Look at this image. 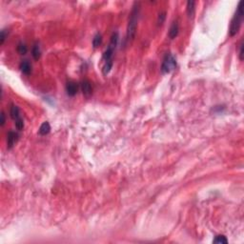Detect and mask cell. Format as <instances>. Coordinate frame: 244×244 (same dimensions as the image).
I'll use <instances>...</instances> for the list:
<instances>
[{
	"label": "cell",
	"mask_w": 244,
	"mask_h": 244,
	"mask_svg": "<svg viewBox=\"0 0 244 244\" xmlns=\"http://www.w3.org/2000/svg\"><path fill=\"white\" fill-rule=\"evenodd\" d=\"M4 124H5V115H4V113H1V120H0V125L4 126Z\"/></svg>",
	"instance_id": "21"
},
{
	"label": "cell",
	"mask_w": 244,
	"mask_h": 244,
	"mask_svg": "<svg viewBox=\"0 0 244 244\" xmlns=\"http://www.w3.org/2000/svg\"><path fill=\"white\" fill-rule=\"evenodd\" d=\"M139 3L136 2L133 7V11L130 15V19L127 28V40H132L136 35V31L137 28V22L139 17Z\"/></svg>",
	"instance_id": "1"
},
{
	"label": "cell",
	"mask_w": 244,
	"mask_h": 244,
	"mask_svg": "<svg viewBox=\"0 0 244 244\" xmlns=\"http://www.w3.org/2000/svg\"><path fill=\"white\" fill-rule=\"evenodd\" d=\"M19 68L21 70V72L23 74H25V75H29L31 73V63L28 60L22 61L20 63V67Z\"/></svg>",
	"instance_id": "8"
},
{
	"label": "cell",
	"mask_w": 244,
	"mask_h": 244,
	"mask_svg": "<svg viewBox=\"0 0 244 244\" xmlns=\"http://www.w3.org/2000/svg\"><path fill=\"white\" fill-rule=\"evenodd\" d=\"M78 89H79V86H78L76 82H74V81H69L66 85V91L70 97L75 96L78 92Z\"/></svg>",
	"instance_id": "4"
},
{
	"label": "cell",
	"mask_w": 244,
	"mask_h": 244,
	"mask_svg": "<svg viewBox=\"0 0 244 244\" xmlns=\"http://www.w3.org/2000/svg\"><path fill=\"white\" fill-rule=\"evenodd\" d=\"M243 48H244V45H243V41H242L240 44V50H239V59L240 60H243Z\"/></svg>",
	"instance_id": "20"
},
{
	"label": "cell",
	"mask_w": 244,
	"mask_h": 244,
	"mask_svg": "<svg viewBox=\"0 0 244 244\" xmlns=\"http://www.w3.org/2000/svg\"><path fill=\"white\" fill-rule=\"evenodd\" d=\"M178 31H179V26H178V23L177 21H175L173 22V24L170 28V31H169V37L171 39H174L178 35Z\"/></svg>",
	"instance_id": "7"
},
{
	"label": "cell",
	"mask_w": 244,
	"mask_h": 244,
	"mask_svg": "<svg viewBox=\"0 0 244 244\" xmlns=\"http://www.w3.org/2000/svg\"><path fill=\"white\" fill-rule=\"evenodd\" d=\"M40 48H39V46L38 45H35L34 46V48H33V51H31V54H33V57L37 60L39 57H40Z\"/></svg>",
	"instance_id": "14"
},
{
	"label": "cell",
	"mask_w": 244,
	"mask_h": 244,
	"mask_svg": "<svg viewBox=\"0 0 244 244\" xmlns=\"http://www.w3.org/2000/svg\"><path fill=\"white\" fill-rule=\"evenodd\" d=\"M243 14H244V13H243V1H240L239 6H238L237 12H235L234 17L231 21V26H230V35L231 36H234L239 33V28H240L241 23H242Z\"/></svg>",
	"instance_id": "2"
},
{
	"label": "cell",
	"mask_w": 244,
	"mask_h": 244,
	"mask_svg": "<svg viewBox=\"0 0 244 244\" xmlns=\"http://www.w3.org/2000/svg\"><path fill=\"white\" fill-rule=\"evenodd\" d=\"M214 242L215 243H227L228 240L224 235H217V237H216V239H214Z\"/></svg>",
	"instance_id": "17"
},
{
	"label": "cell",
	"mask_w": 244,
	"mask_h": 244,
	"mask_svg": "<svg viewBox=\"0 0 244 244\" xmlns=\"http://www.w3.org/2000/svg\"><path fill=\"white\" fill-rule=\"evenodd\" d=\"M6 36H7L6 31H5V30H2V31H1V36H0V44H1V45L4 44V41H5V39H6Z\"/></svg>",
	"instance_id": "19"
},
{
	"label": "cell",
	"mask_w": 244,
	"mask_h": 244,
	"mask_svg": "<svg viewBox=\"0 0 244 244\" xmlns=\"http://www.w3.org/2000/svg\"><path fill=\"white\" fill-rule=\"evenodd\" d=\"M165 18H166V13H165L164 12L163 13H160L159 15H158V19H157V24H158V25H162L164 20H165Z\"/></svg>",
	"instance_id": "18"
},
{
	"label": "cell",
	"mask_w": 244,
	"mask_h": 244,
	"mask_svg": "<svg viewBox=\"0 0 244 244\" xmlns=\"http://www.w3.org/2000/svg\"><path fill=\"white\" fill-rule=\"evenodd\" d=\"M102 43V36L100 34H97L94 35L93 39V48H97V47H99Z\"/></svg>",
	"instance_id": "13"
},
{
	"label": "cell",
	"mask_w": 244,
	"mask_h": 244,
	"mask_svg": "<svg viewBox=\"0 0 244 244\" xmlns=\"http://www.w3.org/2000/svg\"><path fill=\"white\" fill-rule=\"evenodd\" d=\"M15 127H16V129L19 131H21L23 128H24V121H23L21 117H19V118L15 120Z\"/></svg>",
	"instance_id": "16"
},
{
	"label": "cell",
	"mask_w": 244,
	"mask_h": 244,
	"mask_svg": "<svg viewBox=\"0 0 244 244\" xmlns=\"http://www.w3.org/2000/svg\"><path fill=\"white\" fill-rule=\"evenodd\" d=\"M10 115H11L12 118L14 119V120H16L17 118H19V117H20V115H19V108L17 106H15V105H12Z\"/></svg>",
	"instance_id": "11"
},
{
	"label": "cell",
	"mask_w": 244,
	"mask_h": 244,
	"mask_svg": "<svg viewBox=\"0 0 244 244\" xmlns=\"http://www.w3.org/2000/svg\"><path fill=\"white\" fill-rule=\"evenodd\" d=\"M113 67V60H110V61H106L105 62V65L103 66V69H102V72H103V75H106L110 73V71H111Z\"/></svg>",
	"instance_id": "12"
},
{
	"label": "cell",
	"mask_w": 244,
	"mask_h": 244,
	"mask_svg": "<svg viewBox=\"0 0 244 244\" xmlns=\"http://www.w3.org/2000/svg\"><path fill=\"white\" fill-rule=\"evenodd\" d=\"M17 138H18V136H17V133H14V132H13V131L9 132V133H8V136H7L8 148H9V149L13 148V147L15 145V143H16Z\"/></svg>",
	"instance_id": "5"
},
{
	"label": "cell",
	"mask_w": 244,
	"mask_h": 244,
	"mask_svg": "<svg viewBox=\"0 0 244 244\" xmlns=\"http://www.w3.org/2000/svg\"><path fill=\"white\" fill-rule=\"evenodd\" d=\"M195 1H188L187 2V14L189 18H193L195 14Z\"/></svg>",
	"instance_id": "10"
},
{
	"label": "cell",
	"mask_w": 244,
	"mask_h": 244,
	"mask_svg": "<svg viewBox=\"0 0 244 244\" xmlns=\"http://www.w3.org/2000/svg\"><path fill=\"white\" fill-rule=\"evenodd\" d=\"M51 131V126L49 124V122H44L41 126L40 128H39V135L40 136H46L48 135Z\"/></svg>",
	"instance_id": "9"
},
{
	"label": "cell",
	"mask_w": 244,
	"mask_h": 244,
	"mask_svg": "<svg viewBox=\"0 0 244 244\" xmlns=\"http://www.w3.org/2000/svg\"><path fill=\"white\" fill-rule=\"evenodd\" d=\"M81 90H82V93L85 97H90L92 94V92H93V89H92V85H91V82L88 81V80H83L81 82Z\"/></svg>",
	"instance_id": "6"
},
{
	"label": "cell",
	"mask_w": 244,
	"mask_h": 244,
	"mask_svg": "<svg viewBox=\"0 0 244 244\" xmlns=\"http://www.w3.org/2000/svg\"><path fill=\"white\" fill-rule=\"evenodd\" d=\"M27 51H28V48L26 44L24 43H19L18 46H17V52L20 53V54H26L27 53Z\"/></svg>",
	"instance_id": "15"
},
{
	"label": "cell",
	"mask_w": 244,
	"mask_h": 244,
	"mask_svg": "<svg viewBox=\"0 0 244 244\" xmlns=\"http://www.w3.org/2000/svg\"><path fill=\"white\" fill-rule=\"evenodd\" d=\"M177 67V61L176 58L172 56L171 53H167L166 56L164 57L162 65H161V72L163 74H168L175 70Z\"/></svg>",
	"instance_id": "3"
}]
</instances>
